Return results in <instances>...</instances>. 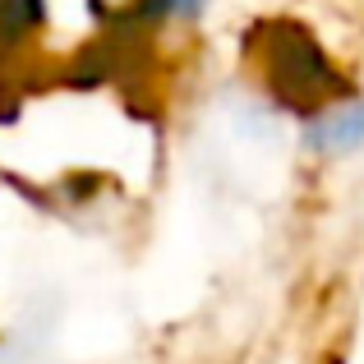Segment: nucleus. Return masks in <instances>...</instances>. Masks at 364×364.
I'll return each instance as SVG.
<instances>
[{"instance_id": "1", "label": "nucleus", "mask_w": 364, "mask_h": 364, "mask_svg": "<svg viewBox=\"0 0 364 364\" xmlns=\"http://www.w3.org/2000/svg\"><path fill=\"white\" fill-rule=\"evenodd\" d=\"M254 51L263 60V83L286 111L300 120H318L332 102L350 92L341 70L323 55V46L291 18H272V23L254 28Z\"/></svg>"}, {"instance_id": "2", "label": "nucleus", "mask_w": 364, "mask_h": 364, "mask_svg": "<svg viewBox=\"0 0 364 364\" xmlns=\"http://www.w3.org/2000/svg\"><path fill=\"white\" fill-rule=\"evenodd\" d=\"M46 23V0H0V70L14 60Z\"/></svg>"}, {"instance_id": "3", "label": "nucleus", "mask_w": 364, "mask_h": 364, "mask_svg": "<svg viewBox=\"0 0 364 364\" xmlns=\"http://www.w3.org/2000/svg\"><path fill=\"white\" fill-rule=\"evenodd\" d=\"M364 139V107H350V111H323L318 116V129H314V148L323 152H346Z\"/></svg>"}, {"instance_id": "4", "label": "nucleus", "mask_w": 364, "mask_h": 364, "mask_svg": "<svg viewBox=\"0 0 364 364\" xmlns=\"http://www.w3.org/2000/svg\"><path fill=\"white\" fill-rule=\"evenodd\" d=\"M198 9H203V0H134L124 14L134 23L152 28V23H166V18H194Z\"/></svg>"}]
</instances>
